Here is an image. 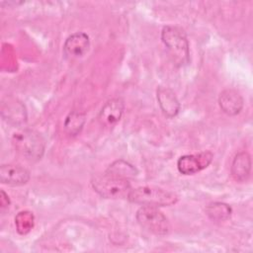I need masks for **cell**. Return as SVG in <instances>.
<instances>
[{
  "label": "cell",
  "mask_w": 253,
  "mask_h": 253,
  "mask_svg": "<svg viewBox=\"0 0 253 253\" xmlns=\"http://www.w3.org/2000/svg\"><path fill=\"white\" fill-rule=\"evenodd\" d=\"M17 231L20 234H27L34 225V215L30 211H21L15 217Z\"/></svg>",
  "instance_id": "16"
},
{
  "label": "cell",
  "mask_w": 253,
  "mask_h": 253,
  "mask_svg": "<svg viewBox=\"0 0 253 253\" xmlns=\"http://www.w3.org/2000/svg\"><path fill=\"white\" fill-rule=\"evenodd\" d=\"M251 171V157L249 153L242 151L235 155L231 164V175L235 181L244 182Z\"/></svg>",
  "instance_id": "12"
},
{
  "label": "cell",
  "mask_w": 253,
  "mask_h": 253,
  "mask_svg": "<svg viewBox=\"0 0 253 253\" xmlns=\"http://www.w3.org/2000/svg\"><path fill=\"white\" fill-rule=\"evenodd\" d=\"M106 172L126 178V179L132 178L137 174V170L135 169V167L124 160H119L114 162L112 165L109 166Z\"/></svg>",
  "instance_id": "15"
},
{
  "label": "cell",
  "mask_w": 253,
  "mask_h": 253,
  "mask_svg": "<svg viewBox=\"0 0 253 253\" xmlns=\"http://www.w3.org/2000/svg\"><path fill=\"white\" fill-rule=\"evenodd\" d=\"M30 180V172L20 166L5 164L0 167V181L3 184L11 186H22Z\"/></svg>",
  "instance_id": "8"
},
{
  "label": "cell",
  "mask_w": 253,
  "mask_h": 253,
  "mask_svg": "<svg viewBox=\"0 0 253 253\" xmlns=\"http://www.w3.org/2000/svg\"><path fill=\"white\" fill-rule=\"evenodd\" d=\"M92 188L105 199H120L127 197L130 191L128 179L106 172L97 175L91 180Z\"/></svg>",
  "instance_id": "3"
},
{
  "label": "cell",
  "mask_w": 253,
  "mask_h": 253,
  "mask_svg": "<svg viewBox=\"0 0 253 253\" xmlns=\"http://www.w3.org/2000/svg\"><path fill=\"white\" fill-rule=\"evenodd\" d=\"M218 104L221 111L228 116H235L243 108V98L234 89L223 90L218 97Z\"/></svg>",
  "instance_id": "11"
},
{
  "label": "cell",
  "mask_w": 253,
  "mask_h": 253,
  "mask_svg": "<svg viewBox=\"0 0 253 253\" xmlns=\"http://www.w3.org/2000/svg\"><path fill=\"white\" fill-rule=\"evenodd\" d=\"M90 47L89 37L83 32H77L69 36L63 44L64 53L70 57L83 56Z\"/></svg>",
  "instance_id": "9"
},
{
  "label": "cell",
  "mask_w": 253,
  "mask_h": 253,
  "mask_svg": "<svg viewBox=\"0 0 253 253\" xmlns=\"http://www.w3.org/2000/svg\"><path fill=\"white\" fill-rule=\"evenodd\" d=\"M125 109V103L121 98H114L108 101L101 109L98 119L102 126H112L122 118Z\"/></svg>",
  "instance_id": "7"
},
{
  "label": "cell",
  "mask_w": 253,
  "mask_h": 253,
  "mask_svg": "<svg viewBox=\"0 0 253 253\" xmlns=\"http://www.w3.org/2000/svg\"><path fill=\"white\" fill-rule=\"evenodd\" d=\"M136 220L141 227L155 235H166L170 231V223L167 217L152 206H142L136 211Z\"/></svg>",
  "instance_id": "5"
},
{
  "label": "cell",
  "mask_w": 253,
  "mask_h": 253,
  "mask_svg": "<svg viewBox=\"0 0 253 253\" xmlns=\"http://www.w3.org/2000/svg\"><path fill=\"white\" fill-rule=\"evenodd\" d=\"M208 216L214 221H223L230 217L231 208L224 203H211L206 208Z\"/></svg>",
  "instance_id": "14"
},
{
  "label": "cell",
  "mask_w": 253,
  "mask_h": 253,
  "mask_svg": "<svg viewBox=\"0 0 253 253\" xmlns=\"http://www.w3.org/2000/svg\"><path fill=\"white\" fill-rule=\"evenodd\" d=\"M85 124V115L78 111H72L64 121V129L69 135H77Z\"/></svg>",
  "instance_id": "13"
},
{
  "label": "cell",
  "mask_w": 253,
  "mask_h": 253,
  "mask_svg": "<svg viewBox=\"0 0 253 253\" xmlns=\"http://www.w3.org/2000/svg\"><path fill=\"white\" fill-rule=\"evenodd\" d=\"M156 97L158 105L162 113L168 118H174L180 111V103L173 92L169 87L159 86L156 91Z\"/></svg>",
  "instance_id": "10"
},
{
  "label": "cell",
  "mask_w": 253,
  "mask_h": 253,
  "mask_svg": "<svg viewBox=\"0 0 253 253\" xmlns=\"http://www.w3.org/2000/svg\"><path fill=\"white\" fill-rule=\"evenodd\" d=\"M13 144L17 152L28 161H38L44 152V141L36 131L24 129L13 135Z\"/></svg>",
  "instance_id": "4"
},
{
  "label": "cell",
  "mask_w": 253,
  "mask_h": 253,
  "mask_svg": "<svg viewBox=\"0 0 253 253\" xmlns=\"http://www.w3.org/2000/svg\"><path fill=\"white\" fill-rule=\"evenodd\" d=\"M161 40L175 65L183 66L189 62V42L184 30L176 26H166L161 32Z\"/></svg>",
  "instance_id": "1"
},
{
  "label": "cell",
  "mask_w": 253,
  "mask_h": 253,
  "mask_svg": "<svg viewBox=\"0 0 253 253\" xmlns=\"http://www.w3.org/2000/svg\"><path fill=\"white\" fill-rule=\"evenodd\" d=\"M10 201H9V197L5 194L4 191H1V207L5 208V207H9Z\"/></svg>",
  "instance_id": "17"
},
{
  "label": "cell",
  "mask_w": 253,
  "mask_h": 253,
  "mask_svg": "<svg viewBox=\"0 0 253 253\" xmlns=\"http://www.w3.org/2000/svg\"><path fill=\"white\" fill-rule=\"evenodd\" d=\"M127 200L134 204L152 207H169L177 203L178 197L173 192L161 188L143 186L130 189Z\"/></svg>",
  "instance_id": "2"
},
{
  "label": "cell",
  "mask_w": 253,
  "mask_h": 253,
  "mask_svg": "<svg viewBox=\"0 0 253 253\" xmlns=\"http://www.w3.org/2000/svg\"><path fill=\"white\" fill-rule=\"evenodd\" d=\"M212 159L213 154L211 151L183 155L177 161V168L183 175H193L206 169Z\"/></svg>",
  "instance_id": "6"
}]
</instances>
